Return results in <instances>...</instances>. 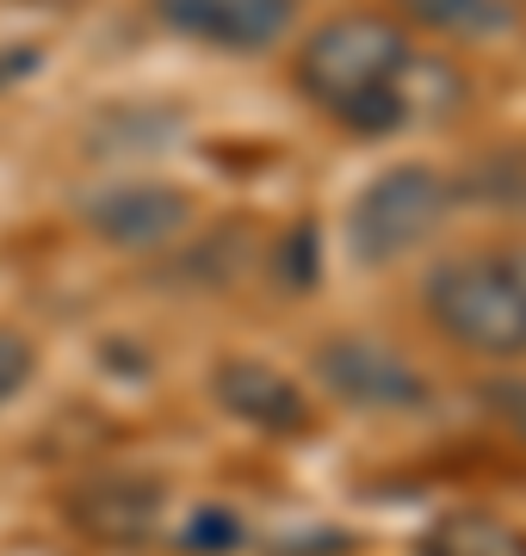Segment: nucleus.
I'll list each match as a JSON object with an SVG mask.
<instances>
[{"instance_id":"nucleus-1","label":"nucleus","mask_w":526,"mask_h":556,"mask_svg":"<svg viewBox=\"0 0 526 556\" xmlns=\"http://www.w3.org/2000/svg\"><path fill=\"white\" fill-rule=\"evenodd\" d=\"M415 75H422L415 38L385 13H341L316 25L291 56L298 93L353 137L403 130L415 112Z\"/></svg>"},{"instance_id":"nucleus-2","label":"nucleus","mask_w":526,"mask_h":556,"mask_svg":"<svg viewBox=\"0 0 526 556\" xmlns=\"http://www.w3.org/2000/svg\"><path fill=\"white\" fill-rule=\"evenodd\" d=\"M422 309L477 358H526V298L502 254H452L422 285Z\"/></svg>"},{"instance_id":"nucleus-3","label":"nucleus","mask_w":526,"mask_h":556,"mask_svg":"<svg viewBox=\"0 0 526 556\" xmlns=\"http://www.w3.org/2000/svg\"><path fill=\"white\" fill-rule=\"evenodd\" d=\"M446 217H452V174L427 161H397L365 179V192L347 211V254L360 266H397L440 236Z\"/></svg>"},{"instance_id":"nucleus-4","label":"nucleus","mask_w":526,"mask_h":556,"mask_svg":"<svg viewBox=\"0 0 526 556\" xmlns=\"http://www.w3.org/2000/svg\"><path fill=\"white\" fill-rule=\"evenodd\" d=\"M316 378L335 402L360 415H422L434 402V383L409 353L372 334H335L316 346Z\"/></svg>"},{"instance_id":"nucleus-5","label":"nucleus","mask_w":526,"mask_h":556,"mask_svg":"<svg viewBox=\"0 0 526 556\" xmlns=\"http://www.w3.org/2000/svg\"><path fill=\"white\" fill-rule=\"evenodd\" d=\"M304 0H149V13L186 43H204L217 56H266L291 38Z\"/></svg>"},{"instance_id":"nucleus-6","label":"nucleus","mask_w":526,"mask_h":556,"mask_svg":"<svg viewBox=\"0 0 526 556\" xmlns=\"http://www.w3.org/2000/svg\"><path fill=\"white\" fill-rule=\"evenodd\" d=\"M75 211L118 254H155L192 223V199L167 179H112V186H93Z\"/></svg>"},{"instance_id":"nucleus-7","label":"nucleus","mask_w":526,"mask_h":556,"mask_svg":"<svg viewBox=\"0 0 526 556\" xmlns=\"http://www.w3.org/2000/svg\"><path fill=\"white\" fill-rule=\"evenodd\" d=\"M167 489L155 477H87L62 495V514L82 538L112 544V551H137L162 532Z\"/></svg>"},{"instance_id":"nucleus-8","label":"nucleus","mask_w":526,"mask_h":556,"mask_svg":"<svg viewBox=\"0 0 526 556\" xmlns=\"http://www.w3.org/2000/svg\"><path fill=\"white\" fill-rule=\"evenodd\" d=\"M211 396L229 420H242L254 433H273V439H291V433H310V396L298 390L291 371L266 365V358H242L229 353L211 365Z\"/></svg>"},{"instance_id":"nucleus-9","label":"nucleus","mask_w":526,"mask_h":556,"mask_svg":"<svg viewBox=\"0 0 526 556\" xmlns=\"http://www.w3.org/2000/svg\"><path fill=\"white\" fill-rule=\"evenodd\" d=\"M452 204L526 223V142H502V149L471 155L465 167L452 174Z\"/></svg>"},{"instance_id":"nucleus-10","label":"nucleus","mask_w":526,"mask_h":556,"mask_svg":"<svg viewBox=\"0 0 526 556\" xmlns=\"http://www.w3.org/2000/svg\"><path fill=\"white\" fill-rule=\"evenodd\" d=\"M415 556H526V532L489 507H452L422 532Z\"/></svg>"},{"instance_id":"nucleus-11","label":"nucleus","mask_w":526,"mask_h":556,"mask_svg":"<svg viewBox=\"0 0 526 556\" xmlns=\"http://www.w3.org/2000/svg\"><path fill=\"white\" fill-rule=\"evenodd\" d=\"M403 20H415L422 31H440L452 43H496L521 25L514 0H397Z\"/></svg>"},{"instance_id":"nucleus-12","label":"nucleus","mask_w":526,"mask_h":556,"mask_svg":"<svg viewBox=\"0 0 526 556\" xmlns=\"http://www.w3.org/2000/svg\"><path fill=\"white\" fill-rule=\"evenodd\" d=\"M180 130L186 118L174 105H112L87 130V155H162V149H174Z\"/></svg>"},{"instance_id":"nucleus-13","label":"nucleus","mask_w":526,"mask_h":556,"mask_svg":"<svg viewBox=\"0 0 526 556\" xmlns=\"http://www.w3.org/2000/svg\"><path fill=\"white\" fill-rule=\"evenodd\" d=\"M248 544V519L223 501H204L192 507V519L180 526V551L186 556H236Z\"/></svg>"},{"instance_id":"nucleus-14","label":"nucleus","mask_w":526,"mask_h":556,"mask_svg":"<svg viewBox=\"0 0 526 556\" xmlns=\"http://www.w3.org/2000/svg\"><path fill=\"white\" fill-rule=\"evenodd\" d=\"M316 278H323V241H316V223H298L279 241V285L304 298V291H316Z\"/></svg>"},{"instance_id":"nucleus-15","label":"nucleus","mask_w":526,"mask_h":556,"mask_svg":"<svg viewBox=\"0 0 526 556\" xmlns=\"http://www.w3.org/2000/svg\"><path fill=\"white\" fill-rule=\"evenodd\" d=\"M38 371V353H32V340L20 328H0V408H13L25 396V383Z\"/></svg>"},{"instance_id":"nucleus-16","label":"nucleus","mask_w":526,"mask_h":556,"mask_svg":"<svg viewBox=\"0 0 526 556\" xmlns=\"http://www.w3.org/2000/svg\"><path fill=\"white\" fill-rule=\"evenodd\" d=\"M484 408L526 445V378H489L484 383Z\"/></svg>"},{"instance_id":"nucleus-17","label":"nucleus","mask_w":526,"mask_h":556,"mask_svg":"<svg viewBox=\"0 0 526 556\" xmlns=\"http://www.w3.org/2000/svg\"><path fill=\"white\" fill-rule=\"evenodd\" d=\"M38 68H43L38 43H7V50H0V93H13V87H20L25 75H38Z\"/></svg>"},{"instance_id":"nucleus-18","label":"nucleus","mask_w":526,"mask_h":556,"mask_svg":"<svg viewBox=\"0 0 526 556\" xmlns=\"http://www.w3.org/2000/svg\"><path fill=\"white\" fill-rule=\"evenodd\" d=\"M508 260V273H514V285H521V298H526V248H502Z\"/></svg>"}]
</instances>
